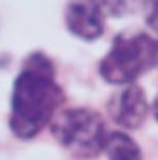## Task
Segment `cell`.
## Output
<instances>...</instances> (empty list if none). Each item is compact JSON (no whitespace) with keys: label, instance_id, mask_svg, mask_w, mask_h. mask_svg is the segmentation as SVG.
<instances>
[{"label":"cell","instance_id":"8","mask_svg":"<svg viewBox=\"0 0 158 160\" xmlns=\"http://www.w3.org/2000/svg\"><path fill=\"white\" fill-rule=\"evenodd\" d=\"M146 21L151 30L158 32V0H147Z\"/></svg>","mask_w":158,"mask_h":160},{"label":"cell","instance_id":"1","mask_svg":"<svg viewBox=\"0 0 158 160\" xmlns=\"http://www.w3.org/2000/svg\"><path fill=\"white\" fill-rule=\"evenodd\" d=\"M53 76L49 59L35 53L16 79L11 97L10 127L18 138H34L55 118L64 94Z\"/></svg>","mask_w":158,"mask_h":160},{"label":"cell","instance_id":"5","mask_svg":"<svg viewBox=\"0 0 158 160\" xmlns=\"http://www.w3.org/2000/svg\"><path fill=\"white\" fill-rule=\"evenodd\" d=\"M109 114L116 124L128 129H137L148 112V102L142 87L132 84L111 100Z\"/></svg>","mask_w":158,"mask_h":160},{"label":"cell","instance_id":"7","mask_svg":"<svg viewBox=\"0 0 158 160\" xmlns=\"http://www.w3.org/2000/svg\"><path fill=\"white\" fill-rule=\"evenodd\" d=\"M102 13L109 16H125L130 13L136 0H95Z\"/></svg>","mask_w":158,"mask_h":160},{"label":"cell","instance_id":"4","mask_svg":"<svg viewBox=\"0 0 158 160\" xmlns=\"http://www.w3.org/2000/svg\"><path fill=\"white\" fill-rule=\"evenodd\" d=\"M64 17L70 32L84 41H94L104 34V13L95 0H72Z\"/></svg>","mask_w":158,"mask_h":160},{"label":"cell","instance_id":"9","mask_svg":"<svg viewBox=\"0 0 158 160\" xmlns=\"http://www.w3.org/2000/svg\"><path fill=\"white\" fill-rule=\"evenodd\" d=\"M153 110H154V115H156V118H157V121H158V97L156 98V101H154Z\"/></svg>","mask_w":158,"mask_h":160},{"label":"cell","instance_id":"3","mask_svg":"<svg viewBox=\"0 0 158 160\" xmlns=\"http://www.w3.org/2000/svg\"><path fill=\"white\" fill-rule=\"evenodd\" d=\"M52 133L70 153L81 159L104 150L105 125L100 114L88 108H70L52 119Z\"/></svg>","mask_w":158,"mask_h":160},{"label":"cell","instance_id":"6","mask_svg":"<svg viewBox=\"0 0 158 160\" xmlns=\"http://www.w3.org/2000/svg\"><path fill=\"white\" fill-rule=\"evenodd\" d=\"M104 150L109 160H142L139 145L123 132L108 133L104 142Z\"/></svg>","mask_w":158,"mask_h":160},{"label":"cell","instance_id":"2","mask_svg":"<svg viewBox=\"0 0 158 160\" xmlns=\"http://www.w3.org/2000/svg\"><path fill=\"white\" fill-rule=\"evenodd\" d=\"M158 61V42L146 34H120L100 65L101 76L112 84H129Z\"/></svg>","mask_w":158,"mask_h":160}]
</instances>
